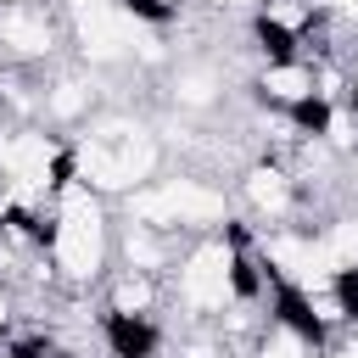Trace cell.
I'll use <instances>...</instances> for the list:
<instances>
[{"instance_id":"6da1fadb","label":"cell","mask_w":358,"mask_h":358,"mask_svg":"<svg viewBox=\"0 0 358 358\" xmlns=\"http://www.w3.org/2000/svg\"><path fill=\"white\" fill-rule=\"evenodd\" d=\"M112 213L106 196H95L84 179H67L56 190V229H50V257H56V285L67 291H101L112 257Z\"/></svg>"},{"instance_id":"7a4b0ae2","label":"cell","mask_w":358,"mask_h":358,"mask_svg":"<svg viewBox=\"0 0 358 358\" xmlns=\"http://www.w3.org/2000/svg\"><path fill=\"white\" fill-rule=\"evenodd\" d=\"M123 213L179 235H218L235 224V196H224L207 173H157L123 196Z\"/></svg>"},{"instance_id":"3957f363","label":"cell","mask_w":358,"mask_h":358,"mask_svg":"<svg viewBox=\"0 0 358 358\" xmlns=\"http://www.w3.org/2000/svg\"><path fill=\"white\" fill-rule=\"evenodd\" d=\"M235 302V257H229V235H196L179 257V268L168 274V308L190 319H218Z\"/></svg>"},{"instance_id":"277c9868","label":"cell","mask_w":358,"mask_h":358,"mask_svg":"<svg viewBox=\"0 0 358 358\" xmlns=\"http://www.w3.org/2000/svg\"><path fill=\"white\" fill-rule=\"evenodd\" d=\"M73 45V22L56 0H11L0 6V56L17 67H50Z\"/></svg>"},{"instance_id":"5b68a950","label":"cell","mask_w":358,"mask_h":358,"mask_svg":"<svg viewBox=\"0 0 358 358\" xmlns=\"http://www.w3.org/2000/svg\"><path fill=\"white\" fill-rule=\"evenodd\" d=\"M95 112H101V73L84 62H50L39 84V123L73 140Z\"/></svg>"},{"instance_id":"8992f818","label":"cell","mask_w":358,"mask_h":358,"mask_svg":"<svg viewBox=\"0 0 358 358\" xmlns=\"http://www.w3.org/2000/svg\"><path fill=\"white\" fill-rule=\"evenodd\" d=\"M235 207L257 224V229H280V224H296L302 213V190H296V173L274 157H252L241 173H235Z\"/></svg>"},{"instance_id":"52a82bcc","label":"cell","mask_w":358,"mask_h":358,"mask_svg":"<svg viewBox=\"0 0 358 358\" xmlns=\"http://www.w3.org/2000/svg\"><path fill=\"white\" fill-rule=\"evenodd\" d=\"M196 235H179V229H157V224H145V218H123L117 224V235H112V257L123 263V268H145V274H173L179 268V257H185V246H190Z\"/></svg>"},{"instance_id":"ba28073f","label":"cell","mask_w":358,"mask_h":358,"mask_svg":"<svg viewBox=\"0 0 358 358\" xmlns=\"http://www.w3.org/2000/svg\"><path fill=\"white\" fill-rule=\"evenodd\" d=\"M246 90H252L268 112H296L302 101L319 95V67H313L308 56H280V62H263Z\"/></svg>"},{"instance_id":"9c48e42d","label":"cell","mask_w":358,"mask_h":358,"mask_svg":"<svg viewBox=\"0 0 358 358\" xmlns=\"http://www.w3.org/2000/svg\"><path fill=\"white\" fill-rule=\"evenodd\" d=\"M168 308V280L145 274V268H123L112 263L101 280V313H134V319H162Z\"/></svg>"},{"instance_id":"30bf717a","label":"cell","mask_w":358,"mask_h":358,"mask_svg":"<svg viewBox=\"0 0 358 358\" xmlns=\"http://www.w3.org/2000/svg\"><path fill=\"white\" fill-rule=\"evenodd\" d=\"M17 319H22V296H17L11 280H0V341L17 330Z\"/></svg>"},{"instance_id":"8fae6325","label":"cell","mask_w":358,"mask_h":358,"mask_svg":"<svg viewBox=\"0 0 358 358\" xmlns=\"http://www.w3.org/2000/svg\"><path fill=\"white\" fill-rule=\"evenodd\" d=\"M324 17H336V22H347V28H358V0H313Z\"/></svg>"},{"instance_id":"7c38bea8","label":"cell","mask_w":358,"mask_h":358,"mask_svg":"<svg viewBox=\"0 0 358 358\" xmlns=\"http://www.w3.org/2000/svg\"><path fill=\"white\" fill-rule=\"evenodd\" d=\"M207 11H218V17H252L257 11V0H201Z\"/></svg>"},{"instance_id":"4fadbf2b","label":"cell","mask_w":358,"mask_h":358,"mask_svg":"<svg viewBox=\"0 0 358 358\" xmlns=\"http://www.w3.org/2000/svg\"><path fill=\"white\" fill-rule=\"evenodd\" d=\"M0 6H11V0H0Z\"/></svg>"}]
</instances>
